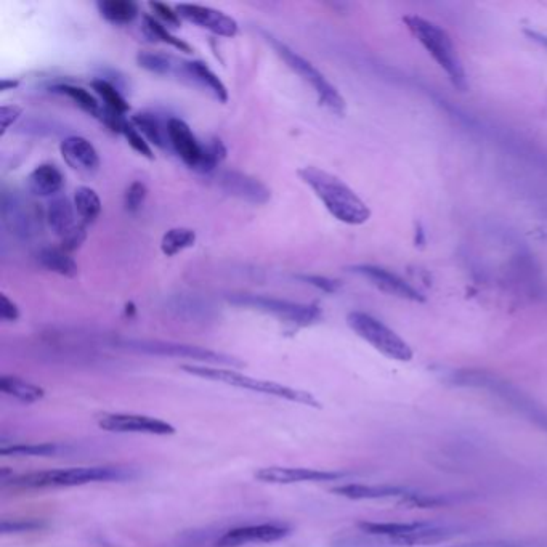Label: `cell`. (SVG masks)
Here are the masks:
<instances>
[{
    "label": "cell",
    "instance_id": "obj_37",
    "mask_svg": "<svg viewBox=\"0 0 547 547\" xmlns=\"http://www.w3.org/2000/svg\"><path fill=\"white\" fill-rule=\"evenodd\" d=\"M121 135L126 137L127 143H129L132 150L137 151V153L140 154V156H143V158L153 161L154 153L153 150H151L150 143L146 142V138L143 137L137 129H135L132 122L127 121L126 124H124Z\"/></svg>",
    "mask_w": 547,
    "mask_h": 547
},
{
    "label": "cell",
    "instance_id": "obj_1",
    "mask_svg": "<svg viewBox=\"0 0 547 547\" xmlns=\"http://www.w3.org/2000/svg\"><path fill=\"white\" fill-rule=\"evenodd\" d=\"M297 174L305 185L312 188L315 196L325 204L334 219L353 227L363 225L371 219L368 204L336 175L315 166L302 167Z\"/></svg>",
    "mask_w": 547,
    "mask_h": 547
},
{
    "label": "cell",
    "instance_id": "obj_25",
    "mask_svg": "<svg viewBox=\"0 0 547 547\" xmlns=\"http://www.w3.org/2000/svg\"><path fill=\"white\" fill-rule=\"evenodd\" d=\"M130 122L134 124L135 129L140 134L145 135L146 140L151 145L158 146V148H166L169 145V135H167V122L164 124L159 119L158 114L153 113H137L132 116Z\"/></svg>",
    "mask_w": 547,
    "mask_h": 547
},
{
    "label": "cell",
    "instance_id": "obj_40",
    "mask_svg": "<svg viewBox=\"0 0 547 547\" xmlns=\"http://www.w3.org/2000/svg\"><path fill=\"white\" fill-rule=\"evenodd\" d=\"M148 7H150L151 12H153L159 20H163L164 23H167L169 26L179 28L180 23H182L179 12L172 9L171 5L163 4V2H150Z\"/></svg>",
    "mask_w": 547,
    "mask_h": 547
},
{
    "label": "cell",
    "instance_id": "obj_21",
    "mask_svg": "<svg viewBox=\"0 0 547 547\" xmlns=\"http://www.w3.org/2000/svg\"><path fill=\"white\" fill-rule=\"evenodd\" d=\"M65 185V177L60 169L53 164H41L37 166L28 177V188L34 196L50 198L60 193Z\"/></svg>",
    "mask_w": 547,
    "mask_h": 547
},
{
    "label": "cell",
    "instance_id": "obj_31",
    "mask_svg": "<svg viewBox=\"0 0 547 547\" xmlns=\"http://www.w3.org/2000/svg\"><path fill=\"white\" fill-rule=\"evenodd\" d=\"M137 63L140 68L158 74V76H171L179 74L180 60L164 55V53L140 52L137 55Z\"/></svg>",
    "mask_w": 547,
    "mask_h": 547
},
{
    "label": "cell",
    "instance_id": "obj_38",
    "mask_svg": "<svg viewBox=\"0 0 547 547\" xmlns=\"http://www.w3.org/2000/svg\"><path fill=\"white\" fill-rule=\"evenodd\" d=\"M146 196H148V188H146L145 183H132V185L127 188L126 195H124V206H126V211L132 212V214L140 211L143 204H145Z\"/></svg>",
    "mask_w": 547,
    "mask_h": 547
},
{
    "label": "cell",
    "instance_id": "obj_26",
    "mask_svg": "<svg viewBox=\"0 0 547 547\" xmlns=\"http://www.w3.org/2000/svg\"><path fill=\"white\" fill-rule=\"evenodd\" d=\"M0 392L23 403H36L45 397L42 387L17 376L0 377Z\"/></svg>",
    "mask_w": 547,
    "mask_h": 547
},
{
    "label": "cell",
    "instance_id": "obj_3",
    "mask_svg": "<svg viewBox=\"0 0 547 547\" xmlns=\"http://www.w3.org/2000/svg\"><path fill=\"white\" fill-rule=\"evenodd\" d=\"M403 21L413 36L421 42L422 47L437 61V65L445 71L451 84L461 92H466L469 89L466 68L450 34L434 21L426 20L418 15H410L403 18Z\"/></svg>",
    "mask_w": 547,
    "mask_h": 547
},
{
    "label": "cell",
    "instance_id": "obj_41",
    "mask_svg": "<svg viewBox=\"0 0 547 547\" xmlns=\"http://www.w3.org/2000/svg\"><path fill=\"white\" fill-rule=\"evenodd\" d=\"M87 225L84 223H79L76 228L69 231L68 235L61 238V249L66 252H73L76 249L81 248L82 243L86 241L87 238Z\"/></svg>",
    "mask_w": 547,
    "mask_h": 547
},
{
    "label": "cell",
    "instance_id": "obj_19",
    "mask_svg": "<svg viewBox=\"0 0 547 547\" xmlns=\"http://www.w3.org/2000/svg\"><path fill=\"white\" fill-rule=\"evenodd\" d=\"M60 153L74 171L81 174H95L100 169V156L97 148L84 137H66L60 143Z\"/></svg>",
    "mask_w": 547,
    "mask_h": 547
},
{
    "label": "cell",
    "instance_id": "obj_24",
    "mask_svg": "<svg viewBox=\"0 0 547 547\" xmlns=\"http://www.w3.org/2000/svg\"><path fill=\"white\" fill-rule=\"evenodd\" d=\"M69 446L63 443H17V445H7L2 443L0 454L2 456H17V458H50V456H60L68 453Z\"/></svg>",
    "mask_w": 547,
    "mask_h": 547
},
{
    "label": "cell",
    "instance_id": "obj_10",
    "mask_svg": "<svg viewBox=\"0 0 547 547\" xmlns=\"http://www.w3.org/2000/svg\"><path fill=\"white\" fill-rule=\"evenodd\" d=\"M231 304L238 307L252 308L257 312L267 313L291 325L312 326L323 317L321 308L312 304H299L291 300L276 299V297L256 296V294H235L231 296Z\"/></svg>",
    "mask_w": 547,
    "mask_h": 547
},
{
    "label": "cell",
    "instance_id": "obj_35",
    "mask_svg": "<svg viewBox=\"0 0 547 547\" xmlns=\"http://www.w3.org/2000/svg\"><path fill=\"white\" fill-rule=\"evenodd\" d=\"M90 86L95 90V94L102 98L108 110L121 114V116H124V114L130 110L126 98L122 97L118 87H114L110 81H106V79H103L102 77V79H95V81H92Z\"/></svg>",
    "mask_w": 547,
    "mask_h": 547
},
{
    "label": "cell",
    "instance_id": "obj_9",
    "mask_svg": "<svg viewBox=\"0 0 547 547\" xmlns=\"http://www.w3.org/2000/svg\"><path fill=\"white\" fill-rule=\"evenodd\" d=\"M347 323L353 333L360 336L369 345H373L374 349L381 352L384 357L395 361L413 360V349L408 345V342L398 336L394 329L374 318L373 315L365 312H352L347 317Z\"/></svg>",
    "mask_w": 547,
    "mask_h": 547
},
{
    "label": "cell",
    "instance_id": "obj_4",
    "mask_svg": "<svg viewBox=\"0 0 547 547\" xmlns=\"http://www.w3.org/2000/svg\"><path fill=\"white\" fill-rule=\"evenodd\" d=\"M182 371L191 374V376L207 379V381L222 382V384L231 385V387L257 392V394L270 395V397L281 398V400L299 403V405L312 406V408H321L320 402L310 392L294 389V387L278 384V382L257 379V377L233 371V369L207 365H183Z\"/></svg>",
    "mask_w": 547,
    "mask_h": 547
},
{
    "label": "cell",
    "instance_id": "obj_7",
    "mask_svg": "<svg viewBox=\"0 0 547 547\" xmlns=\"http://www.w3.org/2000/svg\"><path fill=\"white\" fill-rule=\"evenodd\" d=\"M262 34H264L265 41L272 45V49L286 63V66L291 68L297 76L302 77L308 86L315 90L318 102L325 106V108H328L331 113L337 114V116H344L345 110H347V103H345L341 92L326 79L325 74L321 73L320 69L313 65V63L305 60L296 50H292L291 47L280 41L278 37L270 33H265V31Z\"/></svg>",
    "mask_w": 547,
    "mask_h": 547
},
{
    "label": "cell",
    "instance_id": "obj_11",
    "mask_svg": "<svg viewBox=\"0 0 547 547\" xmlns=\"http://www.w3.org/2000/svg\"><path fill=\"white\" fill-rule=\"evenodd\" d=\"M2 214L10 230L21 238H31L41 231V209L18 191H4Z\"/></svg>",
    "mask_w": 547,
    "mask_h": 547
},
{
    "label": "cell",
    "instance_id": "obj_44",
    "mask_svg": "<svg viewBox=\"0 0 547 547\" xmlns=\"http://www.w3.org/2000/svg\"><path fill=\"white\" fill-rule=\"evenodd\" d=\"M0 313H2V320L9 321V323H13V321L20 318V308L7 296H2V310H0Z\"/></svg>",
    "mask_w": 547,
    "mask_h": 547
},
{
    "label": "cell",
    "instance_id": "obj_14",
    "mask_svg": "<svg viewBox=\"0 0 547 547\" xmlns=\"http://www.w3.org/2000/svg\"><path fill=\"white\" fill-rule=\"evenodd\" d=\"M217 183L227 195L254 206H264L272 199V191L256 177L240 171H223Z\"/></svg>",
    "mask_w": 547,
    "mask_h": 547
},
{
    "label": "cell",
    "instance_id": "obj_29",
    "mask_svg": "<svg viewBox=\"0 0 547 547\" xmlns=\"http://www.w3.org/2000/svg\"><path fill=\"white\" fill-rule=\"evenodd\" d=\"M172 312L185 320H204L212 315V307L206 300L193 296H175L169 302Z\"/></svg>",
    "mask_w": 547,
    "mask_h": 547
},
{
    "label": "cell",
    "instance_id": "obj_46",
    "mask_svg": "<svg viewBox=\"0 0 547 547\" xmlns=\"http://www.w3.org/2000/svg\"><path fill=\"white\" fill-rule=\"evenodd\" d=\"M525 34L530 37L531 41L538 42L539 45L547 47V36H544V34L536 33V31H531V29H527V31H525Z\"/></svg>",
    "mask_w": 547,
    "mask_h": 547
},
{
    "label": "cell",
    "instance_id": "obj_39",
    "mask_svg": "<svg viewBox=\"0 0 547 547\" xmlns=\"http://www.w3.org/2000/svg\"><path fill=\"white\" fill-rule=\"evenodd\" d=\"M47 527L42 520L26 519V520H2L0 530L5 535L9 533H25V531L42 530Z\"/></svg>",
    "mask_w": 547,
    "mask_h": 547
},
{
    "label": "cell",
    "instance_id": "obj_2",
    "mask_svg": "<svg viewBox=\"0 0 547 547\" xmlns=\"http://www.w3.org/2000/svg\"><path fill=\"white\" fill-rule=\"evenodd\" d=\"M137 471L130 467L92 466L53 469V471L31 472L5 480L4 487L20 490H45V488L82 487L89 483L126 482L137 477Z\"/></svg>",
    "mask_w": 547,
    "mask_h": 547
},
{
    "label": "cell",
    "instance_id": "obj_22",
    "mask_svg": "<svg viewBox=\"0 0 547 547\" xmlns=\"http://www.w3.org/2000/svg\"><path fill=\"white\" fill-rule=\"evenodd\" d=\"M334 495L344 496L347 499L363 501V499H387L406 498L410 491L402 487L392 485H360V483H349L341 487L333 488Z\"/></svg>",
    "mask_w": 547,
    "mask_h": 547
},
{
    "label": "cell",
    "instance_id": "obj_42",
    "mask_svg": "<svg viewBox=\"0 0 547 547\" xmlns=\"http://www.w3.org/2000/svg\"><path fill=\"white\" fill-rule=\"evenodd\" d=\"M300 281L310 284L313 288L320 289V291L328 292V294H334V292L341 289V283L337 280H331L328 276L320 275H299L297 276Z\"/></svg>",
    "mask_w": 547,
    "mask_h": 547
},
{
    "label": "cell",
    "instance_id": "obj_23",
    "mask_svg": "<svg viewBox=\"0 0 547 547\" xmlns=\"http://www.w3.org/2000/svg\"><path fill=\"white\" fill-rule=\"evenodd\" d=\"M76 207L74 204H71L66 196H58V198H53L50 201L49 207H47V223H49L50 230L55 233V235L63 236L68 235L69 231L76 228V215H74Z\"/></svg>",
    "mask_w": 547,
    "mask_h": 547
},
{
    "label": "cell",
    "instance_id": "obj_34",
    "mask_svg": "<svg viewBox=\"0 0 547 547\" xmlns=\"http://www.w3.org/2000/svg\"><path fill=\"white\" fill-rule=\"evenodd\" d=\"M143 29H145V33L148 34L153 41L171 45V47L180 50V52H193L190 44H187V42L182 41L179 37L174 36L163 23H159V21L156 20V18L151 17V15H145V17H143Z\"/></svg>",
    "mask_w": 547,
    "mask_h": 547
},
{
    "label": "cell",
    "instance_id": "obj_36",
    "mask_svg": "<svg viewBox=\"0 0 547 547\" xmlns=\"http://www.w3.org/2000/svg\"><path fill=\"white\" fill-rule=\"evenodd\" d=\"M225 158H227V148L223 145L222 140L212 138L206 145H203V158H201V163L196 171L201 174H211L225 161Z\"/></svg>",
    "mask_w": 547,
    "mask_h": 547
},
{
    "label": "cell",
    "instance_id": "obj_27",
    "mask_svg": "<svg viewBox=\"0 0 547 547\" xmlns=\"http://www.w3.org/2000/svg\"><path fill=\"white\" fill-rule=\"evenodd\" d=\"M39 262L42 267L49 272L65 276V278H74L79 272L76 260L69 256V252L61 248H45L39 252Z\"/></svg>",
    "mask_w": 547,
    "mask_h": 547
},
{
    "label": "cell",
    "instance_id": "obj_47",
    "mask_svg": "<svg viewBox=\"0 0 547 547\" xmlns=\"http://www.w3.org/2000/svg\"><path fill=\"white\" fill-rule=\"evenodd\" d=\"M18 86H20V81H13V79H2L0 90H2V92H7V90L17 89Z\"/></svg>",
    "mask_w": 547,
    "mask_h": 547
},
{
    "label": "cell",
    "instance_id": "obj_5",
    "mask_svg": "<svg viewBox=\"0 0 547 547\" xmlns=\"http://www.w3.org/2000/svg\"><path fill=\"white\" fill-rule=\"evenodd\" d=\"M450 381L456 385H464V387L488 390L491 394L501 398L503 402L509 403V406L514 408L517 413L523 414L525 418L535 422L536 426L547 432V410H544L543 406L509 382L503 381L493 374L480 373V371H458V373L451 374Z\"/></svg>",
    "mask_w": 547,
    "mask_h": 547
},
{
    "label": "cell",
    "instance_id": "obj_17",
    "mask_svg": "<svg viewBox=\"0 0 547 547\" xmlns=\"http://www.w3.org/2000/svg\"><path fill=\"white\" fill-rule=\"evenodd\" d=\"M350 272L363 276L379 291L385 292L389 296L400 297V299L411 300V302L426 300V297L422 296L418 289L413 288L410 283H406L397 273L390 272L387 268L377 267V265H355L350 268Z\"/></svg>",
    "mask_w": 547,
    "mask_h": 547
},
{
    "label": "cell",
    "instance_id": "obj_20",
    "mask_svg": "<svg viewBox=\"0 0 547 547\" xmlns=\"http://www.w3.org/2000/svg\"><path fill=\"white\" fill-rule=\"evenodd\" d=\"M177 76L193 82L201 89H206L212 97L220 103L228 102V89L217 74L212 71L204 61L180 60L179 74Z\"/></svg>",
    "mask_w": 547,
    "mask_h": 547
},
{
    "label": "cell",
    "instance_id": "obj_6",
    "mask_svg": "<svg viewBox=\"0 0 547 547\" xmlns=\"http://www.w3.org/2000/svg\"><path fill=\"white\" fill-rule=\"evenodd\" d=\"M358 528L371 535L384 536L395 547L442 543L461 533L459 527L437 522H361L358 523Z\"/></svg>",
    "mask_w": 547,
    "mask_h": 547
},
{
    "label": "cell",
    "instance_id": "obj_30",
    "mask_svg": "<svg viewBox=\"0 0 547 547\" xmlns=\"http://www.w3.org/2000/svg\"><path fill=\"white\" fill-rule=\"evenodd\" d=\"M74 207L84 225H90L102 212V199L97 191L90 187H79L74 191Z\"/></svg>",
    "mask_w": 547,
    "mask_h": 547
},
{
    "label": "cell",
    "instance_id": "obj_13",
    "mask_svg": "<svg viewBox=\"0 0 547 547\" xmlns=\"http://www.w3.org/2000/svg\"><path fill=\"white\" fill-rule=\"evenodd\" d=\"M259 482L270 485H294L305 482H336L347 477V472L321 471L310 467H262L254 474Z\"/></svg>",
    "mask_w": 547,
    "mask_h": 547
},
{
    "label": "cell",
    "instance_id": "obj_45",
    "mask_svg": "<svg viewBox=\"0 0 547 547\" xmlns=\"http://www.w3.org/2000/svg\"><path fill=\"white\" fill-rule=\"evenodd\" d=\"M448 547H527L519 541H506V539H498V541H480V543L458 544V546Z\"/></svg>",
    "mask_w": 547,
    "mask_h": 547
},
{
    "label": "cell",
    "instance_id": "obj_32",
    "mask_svg": "<svg viewBox=\"0 0 547 547\" xmlns=\"http://www.w3.org/2000/svg\"><path fill=\"white\" fill-rule=\"evenodd\" d=\"M195 243V230L183 227L171 228L164 233L163 240H161V251L166 257H174L185 249L193 248Z\"/></svg>",
    "mask_w": 547,
    "mask_h": 547
},
{
    "label": "cell",
    "instance_id": "obj_16",
    "mask_svg": "<svg viewBox=\"0 0 547 547\" xmlns=\"http://www.w3.org/2000/svg\"><path fill=\"white\" fill-rule=\"evenodd\" d=\"M180 18L190 21L199 28L211 31L215 36L235 37L240 31V25L235 18L228 17L227 13L220 10L204 7V5L179 4L175 7Z\"/></svg>",
    "mask_w": 547,
    "mask_h": 547
},
{
    "label": "cell",
    "instance_id": "obj_8",
    "mask_svg": "<svg viewBox=\"0 0 547 547\" xmlns=\"http://www.w3.org/2000/svg\"><path fill=\"white\" fill-rule=\"evenodd\" d=\"M119 347L130 352L154 355V357L185 358V360L201 361L207 366H243V361L230 357L227 353L204 349L198 345L179 344V342L142 341V339H124Z\"/></svg>",
    "mask_w": 547,
    "mask_h": 547
},
{
    "label": "cell",
    "instance_id": "obj_12",
    "mask_svg": "<svg viewBox=\"0 0 547 547\" xmlns=\"http://www.w3.org/2000/svg\"><path fill=\"white\" fill-rule=\"evenodd\" d=\"M98 427L114 434L174 435L175 427L161 419L143 414L103 413L97 418Z\"/></svg>",
    "mask_w": 547,
    "mask_h": 547
},
{
    "label": "cell",
    "instance_id": "obj_43",
    "mask_svg": "<svg viewBox=\"0 0 547 547\" xmlns=\"http://www.w3.org/2000/svg\"><path fill=\"white\" fill-rule=\"evenodd\" d=\"M23 114V108L18 105H4L0 110V121H2V132L0 135H5V132L13 126V122H17Z\"/></svg>",
    "mask_w": 547,
    "mask_h": 547
},
{
    "label": "cell",
    "instance_id": "obj_18",
    "mask_svg": "<svg viewBox=\"0 0 547 547\" xmlns=\"http://www.w3.org/2000/svg\"><path fill=\"white\" fill-rule=\"evenodd\" d=\"M167 135H169V145L174 148L175 153L179 154L183 163L196 171L203 158V145L198 142V138L187 122L179 118L169 119Z\"/></svg>",
    "mask_w": 547,
    "mask_h": 547
},
{
    "label": "cell",
    "instance_id": "obj_15",
    "mask_svg": "<svg viewBox=\"0 0 547 547\" xmlns=\"http://www.w3.org/2000/svg\"><path fill=\"white\" fill-rule=\"evenodd\" d=\"M291 533V528L283 523H259V525H246V527L233 528L223 533L215 547H241L254 543H276L286 538Z\"/></svg>",
    "mask_w": 547,
    "mask_h": 547
},
{
    "label": "cell",
    "instance_id": "obj_33",
    "mask_svg": "<svg viewBox=\"0 0 547 547\" xmlns=\"http://www.w3.org/2000/svg\"><path fill=\"white\" fill-rule=\"evenodd\" d=\"M55 94L66 95L71 98L77 106H81L86 113L92 114L98 119L102 114L103 106L98 103L97 98L90 94L89 90L82 89L79 86H71V84H58L52 87Z\"/></svg>",
    "mask_w": 547,
    "mask_h": 547
},
{
    "label": "cell",
    "instance_id": "obj_28",
    "mask_svg": "<svg viewBox=\"0 0 547 547\" xmlns=\"http://www.w3.org/2000/svg\"><path fill=\"white\" fill-rule=\"evenodd\" d=\"M98 10L113 25H129L140 13L137 2L132 0H102L98 2Z\"/></svg>",
    "mask_w": 547,
    "mask_h": 547
}]
</instances>
